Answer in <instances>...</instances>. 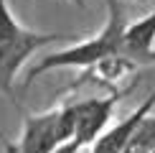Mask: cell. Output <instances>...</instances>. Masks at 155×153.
<instances>
[{
  "mask_svg": "<svg viewBox=\"0 0 155 153\" xmlns=\"http://www.w3.org/2000/svg\"><path fill=\"white\" fill-rule=\"evenodd\" d=\"M71 3L76 5V8H84V5H87V3H84V0H71Z\"/></svg>",
  "mask_w": 155,
  "mask_h": 153,
  "instance_id": "10",
  "label": "cell"
},
{
  "mask_svg": "<svg viewBox=\"0 0 155 153\" xmlns=\"http://www.w3.org/2000/svg\"><path fill=\"white\" fill-rule=\"evenodd\" d=\"M74 127L66 102L46 112H31L23 117V133L15 143L5 140V153H54L64 143H71Z\"/></svg>",
  "mask_w": 155,
  "mask_h": 153,
  "instance_id": "2",
  "label": "cell"
},
{
  "mask_svg": "<svg viewBox=\"0 0 155 153\" xmlns=\"http://www.w3.org/2000/svg\"><path fill=\"white\" fill-rule=\"evenodd\" d=\"M79 151H81V148H79L76 143H64L61 148H56L54 153H79Z\"/></svg>",
  "mask_w": 155,
  "mask_h": 153,
  "instance_id": "9",
  "label": "cell"
},
{
  "mask_svg": "<svg viewBox=\"0 0 155 153\" xmlns=\"http://www.w3.org/2000/svg\"><path fill=\"white\" fill-rule=\"evenodd\" d=\"M125 153H155V115L147 112L132 130Z\"/></svg>",
  "mask_w": 155,
  "mask_h": 153,
  "instance_id": "7",
  "label": "cell"
},
{
  "mask_svg": "<svg viewBox=\"0 0 155 153\" xmlns=\"http://www.w3.org/2000/svg\"><path fill=\"white\" fill-rule=\"evenodd\" d=\"M5 140H8V138H5V135H3V133H0V143H5Z\"/></svg>",
  "mask_w": 155,
  "mask_h": 153,
  "instance_id": "11",
  "label": "cell"
},
{
  "mask_svg": "<svg viewBox=\"0 0 155 153\" xmlns=\"http://www.w3.org/2000/svg\"><path fill=\"white\" fill-rule=\"evenodd\" d=\"M137 84V82H135ZM132 87L125 89H112L107 94H99V97H84V100H69V115H71V127H74V138L71 143H76L79 148L84 145H92L102 133L107 130L109 120L114 115V107L120 105V100H125L127 94L135 92Z\"/></svg>",
  "mask_w": 155,
  "mask_h": 153,
  "instance_id": "3",
  "label": "cell"
},
{
  "mask_svg": "<svg viewBox=\"0 0 155 153\" xmlns=\"http://www.w3.org/2000/svg\"><path fill=\"white\" fill-rule=\"evenodd\" d=\"M153 107H155V92L143 102V105L135 107L132 112H127L117 125L107 127V130L92 143V153H125L132 130L140 125V120H143L147 112H153Z\"/></svg>",
  "mask_w": 155,
  "mask_h": 153,
  "instance_id": "6",
  "label": "cell"
},
{
  "mask_svg": "<svg viewBox=\"0 0 155 153\" xmlns=\"http://www.w3.org/2000/svg\"><path fill=\"white\" fill-rule=\"evenodd\" d=\"M104 3H107V21L99 33H94L92 38H84V41H76L66 49L46 54L36 66L28 69L23 89H28L46 72H54V69H81V72H89L99 61H104L107 56L120 54L122 33L127 28V8L122 5V0H104Z\"/></svg>",
  "mask_w": 155,
  "mask_h": 153,
  "instance_id": "1",
  "label": "cell"
},
{
  "mask_svg": "<svg viewBox=\"0 0 155 153\" xmlns=\"http://www.w3.org/2000/svg\"><path fill=\"white\" fill-rule=\"evenodd\" d=\"M137 3H145V0H137Z\"/></svg>",
  "mask_w": 155,
  "mask_h": 153,
  "instance_id": "12",
  "label": "cell"
},
{
  "mask_svg": "<svg viewBox=\"0 0 155 153\" xmlns=\"http://www.w3.org/2000/svg\"><path fill=\"white\" fill-rule=\"evenodd\" d=\"M69 38H71L69 33H38V31L25 28L13 41L0 43V92L15 102V76L21 72V66L38 49L56 41H69Z\"/></svg>",
  "mask_w": 155,
  "mask_h": 153,
  "instance_id": "4",
  "label": "cell"
},
{
  "mask_svg": "<svg viewBox=\"0 0 155 153\" xmlns=\"http://www.w3.org/2000/svg\"><path fill=\"white\" fill-rule=\"evenodd\" d=\"M23 31H25V28H23L21 23H18V18L13 15V10H10L8 0H0V43L13 41V38L21 36Z\"/></svg>",
  "mask_w": 155,
  "mask_h": 153,
  "instance_id": "8",
  "label": "cell"
},
{
  "mask_svg": "<svg viewBox=\"0 0 155 153\" xmlns=\"http://www.w3.org/2000/svg\"><path fill=\"white\" fill-rule=\"evenodd\" d=\"M120 56L132 69L155 64V10L135 23H127L120 43Z\"/></svg>",
  "mask_w": 155,
  "mask_h": 153,
  "instance_id": "5",
  "label": "cell"
}]
</instances>
